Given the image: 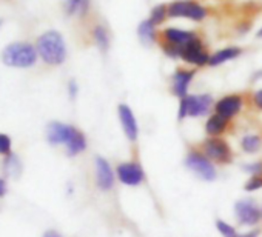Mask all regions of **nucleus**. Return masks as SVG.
Wrapping results in <instances>:
<instances>
[{"instance_id": "obj_25", "label": "nucleus", "mask_w": 262, "mask_h": 237, "mask_svg": "<svg viewBox=\"0 0 262 237\" xmlns=\"http://www.w3.org/2000/svg\"><path fill=\"white\" fill-rule=\"evenodd\" d=\"M165 14H168L167 13V8L164 7V5H159V7H156L155 10H153V13H151V22L155 23V25H158V23H162V20L165 19Z\"/></svg>"}, {"instance_id": "obj_3", "label": "nucleus", "mask_w": 262, "mask_h": 237, "mask_svg": "<svg viewBox=\"0 0 262 237\" xmlns=\"http://www.w3.org/2000/svg\"><path fill=\"white\" fill-rule=\"evenodd\" d=\"M213 99L210 94H201V96H185L181 100L179 105V121L190 117H201L205 115L211 108Z\"/></svg>"}, {"instance_id": "obj_30", "label": "nucleus", "mask_w": 262, "mask_h": 237, "mask_svg": "<svg viewBox=\"0 0 262 237\" xmlns=\"http://www.w3.org/2000/svg\"><path fill=\"white\" fill-rule=\"evenodd\" d=\"M76 92H77V85H76L74 80H71V82H70V94H71V97H74Z\"/></svg>"}, {"instance_id": "obj_22", "label": "nucleus", "mask_w": 262, "mask_h": 237, "mask_svg": "<svg viewBox=\"0 0 262 237\" xmlns=\"http://www.w3.org/2000/svg\"><path fill=\"white\" fill-rule=\"evenodd\" d=\"M4 167H5L7 174L11 176V177H17L19 173H20V162H19V159L16 157V154L7 156V160H5V165H4Z\"/></svg>"}, {"instance_id": "obj_33", "label": "nucleus", "mask_w": 262, "mask_h": 237, "mask_svg": "<svg viewBox=\"0 0 262 237\" xmlns=\"http://www.w3.org/2000/svg\"><path fill=\"white\" fill-rule=\"evenodd\" d=\"M257 37H262V30H260V31L257 33Z\"/></svg>"}, {"instance_id": "obj_7", "label": "nucleus", "mask_w": 262, "mask_h": 237, "mask_svg": "<svg viewBox=\"0 0 262 237\" xmlns=\"http://www.w3.org/2000/svg\"><path fill=\"white\" fill-rule=\"evenodd\" d=\"M117 176H119V180L125 185H129V186H136V185H141L145 174H144V170L139 163L136 162H126V163H120L117 167Z\"/></svg>"}, {"instance_id": "obj_20", "label": "nucleus", "mask_w": 262, "mask_h": 237, "mask_svg": "<svg viewBox=\"0 0 262 237\" xmlns=\"http://www.w3.org/2000/svg\"><path fill=\"white\" fill-rule=\"evenodd\" d=\"M88 5H90V0H67L65 8L70 16H73V14L83 16L88 10Z\"/></svg>"}, {"instance_id": "obj_4", "label": "nucleus", "mask_w": 262, "mask_h": 237, "mask_svg": "<svg viewBox=\"0 0 262 237\" xmlns=\"http://www.w3.org/2000/svg\"><path fill=\"white\" fill-rule=\"evenodd\" d=\"M167 13L171 17H187L191 20H202L207 16L204 7L196 2H190V0H179V2L170 4Z\"/></svg>"}, {"instance_id": "obj_19", "label": "nucleus", "mask_w": 262, "mask_h": 237, "mask_svg": "<svg viewBox=\"0 0 262 237\" xmlns=\"http://www.w3.org/2000/svg\"><path fill=\"white\" fill-rule=\"evenodd\" d=\"M138 33H139V37L141 40L148 45V43H153L156 40V30H155V23L151 20H145L139 25L138 28Z\"/></svg>"}, {"instance_id": "obj_31", "label": "nucleus", "mask_w": 262, "mask_h": 237, "mask_svg": "<svg viewBox=\"0 0 262 237\" xmlns=\"http://www.w3.org/2000/svg\"><path fill=\"white\" fill-rule=\"evenodd\" d=\"M42 237H62V235H60L57 231H53V229H51V231H47Z\"/></svg>"}, {"instance_id": "obj_21", "label": "nucleus", "mask_w": 262, "mask_h": 237, "mask_svg": "<svg viewBox=\"0 0 262 237\" xmlns=\"http://www.w3.org/2000/svg\"><path fill=\"white\" fill-rule=\"evenodd\" d=\"M241 145H242V150H244L245 153L253 154V153H257V151L260 150V147H262V140H260V137H259V136L248 134V136H245V137L242 139Z\"/></svg>"}, {"instance_id": "obj_5", "label": "nucleus", "mask_w": 262, "mask_h": 237, "mask_svg": "<svg viewBox=\"0 0 262 237\" xmlns=\"http://www.w3.org/2000/svg\"><path fill=\"white\" fill-rule=\"evenodd\" d=\"M204 156L210 160H214L217 163H230L231 162V150L228 144L219 137L207 139L202 145Z\"/></svg>"}, {"instance_id": "obj_17", "label": "nucleus", "mask_w": 262, "mask_h": 237, "mask_svg": "<svg viewBox=\"0 0 262 237\" xmlns=\"http://www.w3.org/2000/svg\"><path fill=\"white\" fill-rule=\"evenodd\" d=\"M67 147V153L68 156H76L79 153H82L85 148H86V139L83 136V133H80L77 128L74 130L71 139L68 140V144L65 145Z\"/></svg>"}, {"instance_id": "obj_26", "label": "nucleus", "mask_w": 262, "mask_h": 237, "mask_svg": "<svg viewBox=\"0 0 262 237\" xmlns=\"http://www.w3.org/2000/svg\"><path fill=\"white\" fill-rule=\"evenodd\" d=\"M0 154L10 156L11 154V137L0 133Z\"/></svg>"}, {"instance_id": "obj_29", "label": "nucleus", "mask_w": 262, "mask_h": 237, "mask_svg": "<svg viewBox=\"0 0 262 237\" xmlns=\"http://www.w3.org/2000/svg\"><path fill=\"white\" fill-rule=\"evenodd\" d=\"M7 193V182L5 179H0V197H4Z\"/></svg>"}, {"instance_id": "obj_34", "label": "nucleus", "mask_w": 262, "mask_h": 237, "mask_svg": "<svg viewBox=\"0 0 262 237\" xmlns=\"http://www.w3.org/2000/svg\"><path fill=\"white\" fill-rule=\"evenodd\" d=\"M0 27H2V20H0Z\"/></svg>"}, {"instance_id": "obj_32", "label": "nucleus", "mask_w": 262, "mask_h": 237, "mask_svg": "<svg viewBox=\"0 0 262 237\" xmlns=\"http://www.w3.org/2000/svg\"><path fill=\"white\" fill-rule=\"evenodd\" d=\"M257 235V232H250V234H244L242 237H256Z\"/></svg>"}, {"instance_id": "obj_6", "label": "nucleus", "mask_w": 262, "mask_h": 237, "mask_svg": "<svg viewBox=\"0 0 262 237\" xmlns=\"http://www.w3.org/2000/svg\"><path fill=\"white\" fill-rule=\"evenodd\" d=\"M185 163H187V167L194 173V174H198L201 179H204V180H214L216 179V176H217V173H216V168H214V165L211 163V160L210 159H207L204 154H201V153H190L188 156H187V159H185Z\"/></svg>"}, {"instance_id": "obj_10", "label": "nucleus", "mask_w": 262, "mask_h": 237, "mask_svg": "<svg viewBox=\"0 0 262 237\" xmlns=\"http://www.w3.org/2000/svg\"><path fill=\"white\" fill-rule=\"evenodd\" d=\"M74 130L76 128L71 125H65L60 122H51L47 128V139L51 145H59V144L67 145L68 140L71 139Z\"/></svg>"}, {"instance_id": "obj_28", "label": "nucleus", "mask_w": 262, "mask_h": 237, "mask_svg": "<svg viewBox=\"0 0 262 237\" xmlns=\"http://www.w3.org/2000/svg\"><path fill=\"white\" fill-rule=\"evenodd\" d=\"M253 102H254V105H256L259 109H262V89H259V91L254 94V97H253Z\"/></svg>"}, {"instance_id": "obj_8", "label": "nucleus", "mask_w": 262, "mask_h": 237, "mask_svg": "<svg viewBox=\"0 0 262 237\" xmlns=\"http://www.w3.org/2000/svg\"><path fill=\"white\" fill-rule=\"evenodd\" d=\"M181 57L185 62L193 63V65H198V66H202V65H205V63L210 62V56L204 50V46H202V43H201L199 39H194L193 42H190L188 45H185L182 48Z\"/></svg>"}, {"instance_id": "obj_15", "label": "nucleus", "mask_w": 262, "mask_h": 237, "mask_svg": "<svg viewBox=\"0 0 262 237\" xmlns=\"http://www.w3.org/2000/svg\"><path fill=\"white\" fill-rule=\"evenodd\" d=\"M193 76H194L193 71H185V69L176 71L173 76V92L184 99L187 96V89L190 82L193 80Z\"/></svg>"}, {"instance_id": "obj_23", "label": "nucleus", "mask_w": 262, "mask_h": 237, "mask_svg": "<svg viewBox=\"0 0 262 237\" xmlns=\"http://www.w3.org/2000/svg\"><path fill=\"white\" fill-rule=\"evenodd\" d=\"M94 40L97 43V46L102 50V51H106L108 50V45H110V37L106 34V30L102 28V27H97L94 30Z\"/></svg>"}, {"instance_id": "obj_1", "label": "nucleus", "mask_w": 262, "mask_h": 237, "mask_svg": "<svg viewBox=\"0 0 262 237\" xmlns=\"http://www.w3.org/2000/svg\"><path fill=\"white\" fill-rule=\"evenodd\" d=\"M37 54L50 65H60L67 57L65 40L57 31H47L37 39Z\"/></svg>"}, {"instance_id": "obj_2", "label": "nucleus", "mask_w": 262, "mask_h": 237, "mask_svg": "<svg viewBox=\"0 0 262 237\" xmlns=\"http://www.w3.org/2000/svg\"><path fill=\"white\" fill-rule=\"evenodd\" d=\"M37 60V50L27 42L8 45L2 53V62L13 68H30Z\"/></svg>"}, {"instance_id": "obj_12", "label": "nucleus", "mask_w": 262, "mask_h": 237, "mask_svg": "<svg viewBox=\"0 0 262 237\" xmlns=\"http://www.w3.org/2000/svg\"><path fill=\"white\" fill-rule=\"evenodd\" d=\"M96 182H97V186L103 191L111 189L114 185L113 170H111L110 163L102 157L96 159Z\"/></svg>"}, {"instance_id": "obj_27", "label": "nucleus", "mask_w": 262, "mask_h": 237, "mask_svg": "<svg viewBox=\"0 0 262 237\" xmlns=\"http://www.w3.org/2000/svg\"><path fill=\"white\" fill-rule=\"evenodd\" d=\"M259 188H262V177H259V176H253V177L245 183V189H247V191H256V189H259Z\"/></svg>"}, {"instance_id": "obj_14", "label": "nucleus", "mask_w": 262, "mask_h": 237, "mask_svg": "<svg viewBox=\"0 0 262 237\" xmlns=\"http://www.w3.org/2000/svg\"><path fill=\"white\" fill-rule=\"evenodd\" d=\"M164 37H165L167 43L176 45L179 48H184L185 45H188L190 42H193L194 39H198L194 33H191V31H182V30H176V28L165 30Z\"/></svg>"}, {"instance_id": "obj_16", "label": "nucleus", "mask_w": 262, "mask_h": 237, "mask_svg": "<svg viewBox=\"0 0 262 237\" xmlns=\"http://www.w3.org/2000/svg\"><path fill=\"white\" fill-rule=\"evenodd\" d=\"M227 128H228V118H225L219 114H213L205 124V131L211 137H217V136L224 134L227 131Z\"/></svg>"}, {"instance_id": "obj_13", "label": "nucleus", "mask_w": 262, "mask_h": 237, "mask_svg": "<svg viewBox=\"0 0 262 237\" xmlns=\"http://www.w3.org/2000/svg\"><path fill=\"white\" fill-rule=\"evenodd\" d=\"M214 108H216V114H219V115H222V117H225V118H228V121H230L231 117H234L241 111V108H242V97L236 96V94L227 96V97L221 99L216 103Z\"/></svg>"}, {"instance_id": "obj_9", "label": "nucleus", "mask_w": 262, "mask_h": 237, "mask_svg": "<svg viewBox=\"0 0 262 237\" xmlns=\"http://www.w3.org/2000/svg\"><path fill=\"white\" fill-rule=\"evenodd\" d=\"M234 211H236V216L239 219L241 223L244 225H254L260 220V209L254 205L253 200H241L236 203L234 206Z\"/></svg>"}, {"instance_id": "obj_18", "label": "nucleus", "mask_w": 262, "mask_h": 237, "mask_svg": "<svg viewBox=\"0 0 262 237\" xmlns=\"http://www.w3.org/2000/svg\"><path fill=\"white\" fill-rule=\"evenodd\" d=\"M239 54H241V50L239 48H225V50H221L216 54H213L210 57V62L208 63L211 66H217V65L224 63V62H228V60L237 57Z\"/></svg>"}, {"instance_id": "obj_11", "label": "nucleus", "mask_w": 262, "mask_h": 237, "mask_svg": "<svg viewBox=\"0 0 262 237\" xmlns=\"http://www.w3.org/2000/svg\"><path fill=\"white\" fill-rule=\"evenodd\" d=\"M119 118H120V124H122L125 136L131 142H136L139 130H138V122H136V118H135V114H133V111L129 109V106L119 105Z\"/></svg>"}, {"instance_id": "obj_24", "label": "nucleus", "mask_w": 262, "mask_h": 237, "mask_svg": "<svg viewBox=\"0 0 262 237\" xmlns=\"http://www.w3.org/2000/svg\"><path fill=\"white\" fill-rule=\"evenodd\" d=\"M217 229H219V232L224 235V237H239L237 235V232H236V229L231 226V225H228L227 222H224V220H217Z\"/></svg>"}]
</instances>
